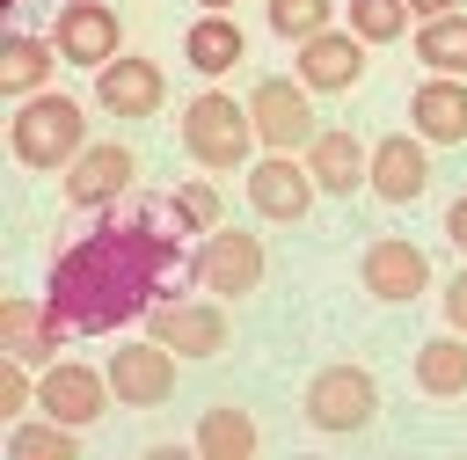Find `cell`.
Listing matches in <instances>:
<instances>
[{
  "label": "cell",
  "mask_w": 467,
  "mask_h": 460,
  "mask_svg": "<svg viewBox=\"0 0 467 460\" xmlns=\"http://www.w3.org/2000/svg\"><path fill=\"white\" fill-rule=\"evenodd\" d=\"M182 270L175 234H161L153 219H109L95 234H80L58 263H51V314L66 336H102L117 321H139L161 285Z\"/></svg>",
  "instance_id": "6da1fadb"
},
{
  "label": "cell",
  "mask_w": 467,
  "mask_h": 460,
  "mask_svg": "<svg viewBox=\"0 0 467 460\" xmlns=\"http://www.w3.org/2000/svg\"><path fill=\"white\" fill-rule=\"evenodd\" d=\"M7 146H15L22 168H44V175L73 168V153L88 146V117H80L73 95H29L15 110V124H7Z\"/></svg>",
  "instance_id": "7a4b0ae2"
},
{
  "label": "cell",
  "mask_w": 467,
  "mask_h": 460,
  "mask_svg": "<svg viewBox=\"0 0 467 460\" xmlns=\"http://www.w3.org/2000/svg\"><path fill=\"white\" fill-rule=\"evenodd\" d=\"M248 146H263L255 139V117H248V102H234V95H219V88H204L190 110H182V153L197 161V168H241L248 161Z\"/></svg>",
  "instance_id": "3957f363"
},
{
  "label": "cell",
  "mask_w": 467,
  "mask_h": 460,
  "mask_svg": "<svg viewBox=\"0 0 467 460\" xmlns=\"http://www.w3.org/2000/svg\"><path fill=\"white\" fill-rule=\"evenodd\" d=\"M379 416V380L365 365H321L306 380V423L328 431V438H350Z\"/></svg>",
  "instance_id": "277c9868"
},
{
  "label": "cell",
  "mask_w": 467,
  "mask_h": 460,
  "mask_svg": "<svg viewBox=\"0 0 467 460\" xmlns=\"http://www.w3.org/2000/svg\"><path fill=\"white\" fill-rule=\"evenodd\" d=\"M248 117H255V139L270 153H306L321 117H314V88H292V80H255L248 95Z\"/></svg>",
  "instance_id": "5b68a950"
},
{
  "label": "cell",
  "mask_w": 467,
  "mask_h": 460,
  "mask_svg": "<svg viewBox=\"0 0 467 460\" xmlns=\"http://www.w3.org/2000/svg\"><path fill=\"white\" fill-rule=\"evenodd\" d=\"M197 285L212 292V299H241V292H255L263 285V241L255 234H241V226H212L204 241H197Z\"/></svg>",
  "instance_id": "8992f818"
},
{
  "label": "cell",
  "mask_w": 467,
  "mask_h": 460,
  "mask_svg": "<svg viewBox=\"0 0 467 460\" xmlns=\"http://www.w3.org/2000/svg\"><path fill=\"white\" fill-rule=\"evenodd\" d=\"M102 372H109V394H117L124 409H161V402L175 394V350H168L161 336H146V343H117Z\"/></svg>",
  "instance_id": "52a82bcc"
},
{
  "label": "cell",
  "mask_w": 467,
  "mask_h": 460,
  "mask_svg": "<svg viewBox=\"0 0 467 460\" xmlns=\"http://www.w3.org/2000/svg\"><path fill=\"white\" fill-rule=\"evenodd\" d=\"M146 329L175 350V358H219L226 350V307L219 299H153Z\"/></svg>",
  "instance_id": "ba28073f"
},
{
  "label": "cell",
  "mask_w": 467,
  "mask_h": 460,
  "mask_svg": "<svg viewBox=\"0 0 467 460\" xmlns=\"http://www.w3.org/2000/svg\"><path fill=\"white\" fill-rule=\"evenodd\" d=\"M321 197V183H314V168H306V153H270V161H255L248 168V204L263 212V219H306V204Z\"/></svg>",
  "instance_id": "9c48e42d"
},
{
  "label": "cell",
  "mask_w": 467,
  "mask_h": 460,
  "mask_svg": "<svg viewBox=\"0 0 467 460\" xmlns=\"http://www.w3.org/2000/svg\"><path fill=\"white\" fill-rule=\"evenodd\" d=\"M358 277H365V292L372 299H387V307H401V299H416L423 285H431V256L416 248V241H365V256H358Z\"/></svg>",
  "instance_id": "30bf717a"
},
{
  "label": "cell",
  "mask_w": 467,
  "mask_h": 460,
  "mask_svg": "<svg viewBox=\"0 0 467 460\" xmlns=\"http://www.w3.org/2000/svg\"><path fill=\"white\" fill-rule=\"evenodd\" d=\"M131 175H139L131 146L102 139V146H80V153H73V168H66V197H73L80 212H95V204H117V197L131 190Z\"/></svg>",
  "instance_id": "8fae6325"
},
{
  "label": "cell",
  "mask_w": 467,
  "mask_h": 460,
  "mask_svg": "<svg viewBox=\"0 0 467 460\" xmlns=\"http://www.w3.org/2000/svg\"><path fill=\"white\" fill-rule=\"evenodd\" d=\"M36 409H44V416H58V423H95V416L109 409V372L58 358V365L36 380Z\"/></svg>",
  "instance_id": "7c38bea8"
},
{
  "label": "cell",
  "mask_w": 467,
  "mask_h": 460,
  "mask_svg": "<svg viewBox=\"0 0 467 460\" xmlns=\"http://www.w3.org/2000/svg\"><path fill=\"white\" fill-rule=\"evenodd\" d=\"M358 80H365V37H350V29H321V37L299 44V88H314V95H343V88H358Z\"/></svg>",
  "instance_id": "4fadbf2b"
},
{
  "label": "cell",
  "mask_w": 467,
  "mask_h": 460,
  "mask_svg": "<svg viewBox=\"0 0 467 460\" xmlns=\"http://www.w3.org/2000/svg\"><path fill=\"white\" fill-rule=\"evenodd\" d=\"M51 44H58L66 66H109V58H124V51H117V15H109L102 0H66Z\"/></svg>",
  "instance_id": "5bb4252c"
},
{
  "label": "cell",
  "mask_w": 467,
  "mask_h": 460,
  "mask_svg": "<svg viewBox=\"0 0 467 460\" xmlns=\"http://www.w3.org/2000/svg\"><path fill=\"white\" fill-rule=\"evenodd\" d=\"M161 95H168V80H161L153 58H109V66H95V102L109 117H161Z\"/></svg>",
  "instance_id": "9a60e30c"
},
{
  "label": "cell",
  "mask_w": 467,
  "mask_h": 460,
  "mask_svg": "<svg viewBox=\"0 0 467 460\" xmlns=\"http://www.w3.org/2000/svg\"><path fill=\"white\" fill-rule=\"evenodd\" d=\"M365 190H372V197H387V204H416V197L431 190L423 139H409V131H387V139L372 146V175H365Z\"/></svg>",
  "instance_id": "2e32d148"
},
{
  "label": "cell",
  "mask_w": 467,
  "mask_h": 460,
  "mask_svg": "<svg viewBox=\"0 0 467 460\" xmlns=\"http://www.w3.org/2000/svg\"><path fill=\"white\" fill-rule=\"evenodd\" d=\"M306 168H314V183H321L328 197H350V190H365V175H372V146L350 139L343 124H321L314 146H306Z\"/></svg>",
  "instance_id": "e0dca14e"
},
{
  "label": "cell",
  "mask_w": 467,
  "mask_h": 460,
  "mask_svg": "<svg viewBox=\"0 0 467 460\" xmlns=\"http://www.w3.org/2000/svg\"><path fill=\"white\" fill-rule=\"evenodd\" d=\"M409 124H416L423 146H460L467 139V80H452V73L423 80L409 95Z\"/></svg>",
  "instance_id": "ac0fdd59"
},
{
  "label": "cell",
  "mask_w": 467,
  "mask_h": 460,
  "mask_svg": "<svg viewBox=\"0 0 467 460\" xmlns=\"http://www.w3.org/2000/svg\"><path fill=\"white\" fill-rule=\"evenodd\" d=\"M58 314H51V299H7L0 307V350L7 358H22V365H51L58 358Z\"/></svg>",
  "instance_id": "d6986e66"
},
{
  "label": "cell",
  "mask_w": 467,
  "mask_h": 460,
  "mask_svg": "<svg viewBox=\"0 0 467 460\" xmlns=\"http://www.w3.org/2000/svg\"><path fill=\"white\" fill-rule=\"evenodd\" d=\"M182 51H190V66H197L204 80H219V73H234V66H241L248 37H241V22H234V15H197V22H190V37H182Z\"/></svg>",
  "instance_id": "ffe728a7"
},
{
  "label": "cell",
  "mask_w": 467,
  "mask_h": 460,
  "mask_svg": "<svg viewBox=\"0 0 467 460\" xmlns=\"http://www.w3.org/2000/svg\"><path fill=\"white\" fill-rule=\"evenodd\" d=\"M255 445H263V431H255V416L234 409V402H219V409L197 416V453H204V460H248Z\"/></svg>",
  "instance_id": "44dd1931"
},
{
  "label": "cell",
  "mask_w": 467,
  "mask_h": 460,
  "mask_svg": "<svg viewBox=\"0 0 467 460\" xmlns=\"http://www.w3.org/2000/svg\"><path fill=\"white\" fill-rule=\"evenodd\" d=\"M416 387L423 394H467V336L460 329H445L416 350Z\"/></svg>",
  "instance_id": "7402d4cb"
},
{
  "label": "cell",
  "mask_w": 467,
  "mask_h": 460,
  "mask_svg": "<svg viewBox=\"0 0 467 460\" xmlns=\"http://www.w3.org/2000/svg\"><path fill=\"white\" fill-rule=\"evenodd\" d=\"M51 66H58V44H44V37H7L0 44V88L7 95H36Z\"/></svg>",
  "instance_id": "603a6c76"
},
{
  "label": "cell",
  "mask_w": 467,
  "mask_h": 460,
  "mask_svg": "<svg viewBox=\"0 0 467 460\" xmlns=\"http://www.w3.org/2000/svg\"><path fill=\"white\" fill-rule=\"evenodd\" d=\"M416 58L431 66V73H467V15H438V22H423L416 29Z\"/></svg>",
  "instance_id": "cb8c5ba5"
},
{
  "label": "cell",
  "mask_w": 467,
  "mask_h": 460,
  "mask_svg": "<svg viewBox=\"0 0 467 460\" xmlns=\"http://www.w3.org/2000/svg\"><path fill=\"white\" fill-rule=\"evenodd\" d=\"M7 453H15V460H73V453H80V423H58V416L22 423V431L7 438Z\"/></svg>",
  "instance_id": "d4e9b609"
},
{
  "label": "cell",
  "mask_w": 467,
  "mask_h": 460,
  "mask_svg": "<svg viewBox=\"0 0 467 460\" xmlns=\"http://www.w3.org/2000/svg\"><path fill=\"white\" fill-rule=\"evenodd\" d=\"M168 212H175L182 234H212V226H226V197H219V183H182Z\"/></svg>",
  "instance_id": "484cf974"
},
{
  "label": "cell",
  "mask_w": 467,
  "mask_h": 460,
  "mask_svg": "<svg viewBox=\"0 0 467 460\" xmlns=\"http://www.w3.org/2000/svg\"><path fill=\"white\" fill-rule=\"evenodd\" d=\"M336 22V0H270V29L285 37V44H306V37H321Z\"/></svg>",
  "instance_id": "4316f807"
},
{
  "label": "cell",
  "mask_w": 467,
  "mask_h": 460,
  "mask_svg": "<svg viewBox=\"0 0 467 460\" xmlns=\"http://www.w3.org/2000/svg\"><path fill=\"white\" fill-rule=\"evenodd\" d=\"M401 29H409V0H350V37L394 44Z\"/></svg>",
  "instance_id": "83f0119b"
},
{
  "label": "cell",
  "mask_w": 467,
  "mask_h": 460,
  "mask_svg": "<svg viewBox=\"0 0 467 460\" xmlns=\"http://www.w3.org/2000/svg\"><path fill=\"white\" fill-rule=\"evenodd\" d=\"M22 409H29V365L7 358L0 365V416H22Z\"/></svg>",
  "instance_id": "f1b7e54d"
},
{
  "label": "cell",
  "mask_w": 467,
  "mask_h": 460,
  "mask_svg": "<svg viewBox=\"0 0 467 460\" xmlns=\"http://www.w3.org/2000/svg\"><path fill=\"white\" fill-rule=\"evenodd\" d=\"M445 321H452V329L467 336V270H460V277L445 285Z\"/></svg>",
  "instance_id": "f546056e"
},
{
  "label": "cell",
  "mask_w": 467,
  "mask_h": 460,
  "mask_svg": "<svg viewBox=\"0 0 467 460\" xmlns=\"http://www.w3.org/2000/svg\"><path fill=\"white\" fill-rule=\"evenodd\" d=\"M445 234H452V248L467 256V197H452V212H445Z\"/></svg>",
  "instance_id": "4dcf8cb0"
},
{
  "label": "cell",
  "mask_w": 467,
  "mask_h": 460,
  "mask_svg": "<svg viewBox=\"0 0 467 460\" xmlns=\"http://www.w3.org/2000/svg\"><path fill=\"white\" fill-rule=\"evenodd\" d=\"M409 15H416V22H438V15H460V7H452V0H409Z\"/></svg>",
  "instance_id": "1f68e13d"
},
{
  "label": "cell",
  "mask_w": 467,
  "mask_h": 460,
  "mask_svg": "<svg viewBox=\"0 0 467 460\" xmlns=\"http://www.w3.org/2000/svg\"><path fill=\"white\" fill-rule=\"evenodd\" d=\"M197 7H204V15H226V7H234V0H197Z\"/></svg>",
  "instance_id": "d6a6232c"
}]
</instances>
